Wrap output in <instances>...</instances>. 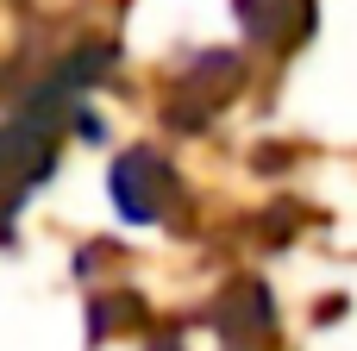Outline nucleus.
Segmentation results:
<instances>
[{"label":"nucleus","instance_id":"obj_1","mask_svg":"<svg viewBox=\"0 0 357 351\" xmlns=\"http://www.w3.org/2000/svg\"><path fill=\"white\" fill-rule=\"evenodd\" d=\"M169 195H176V176H169V163H157L151 151H132V157L113 163V201H119L126 220H163Z\"/></svg>","mask_w":357,"mask_h":351}]
</instances>
